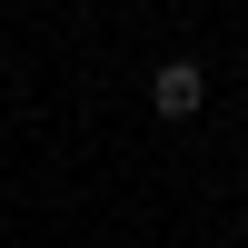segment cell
<instances>
[{
	"mask_svg": "<svg viewBox=\"0 0 248 248\" xmlns=\"http://www.w3.org/2000/svg\"><path fill=\"white\" fill-rule=\"evenodd\" d=\"M199 99H209V70L199 60H159L149 70V109L159 119H199Z\"/></svg>",
	"mask_w": 248,
	"mask_h": 248,
	"instance_id": "cell-1",
	"label": "cell"
}]
</instances>
